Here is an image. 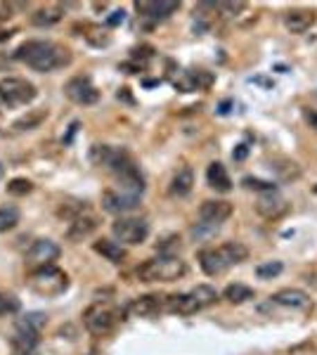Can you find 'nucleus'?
I'll list each match as a JSON object with an SVG mask.
<instances>
[{
	"instance_id": "nucleus-1",
	"label": "nucleus",
	"mask_w": 317,
	"mask_h": 355,
	"mask_svg": "<svg viewBox=\"0 0 317 355\" xmlns=\"http://www.w3.org/2000/svg\"><path fill=\"white\" fill-rule=\"evenodd\" d=\"M15 60L24 62L33 71L50 73L55 69H65L71 64V50L55 41H26L15 50Z\"/></svg>"
},
{
	"instance_id": "nucleus-2",
	"label": "nucleus",
	"mask_w": 317,
	"mask_h": 355,
	"mask_svg": "<svg viewBox=\"0 0 317 355\" xmlns=\"http://www.w3.org/2000/svg\"><path fill=\"white\" fill-rule=\"evenodd\" d=\"M249 256V249L239 242H225L218 249H204L199 251V266L209 277H218V275H225L232 266L246 261Z\"/></svg>"
},
{
	"instance_id": "nucleus-3",
	"label": "nucleus",
	"mask_w": 317,
	"mask_h": 355,
	"mask_svg": "<svg viewBox=\"0 0 317 355\" xmlns=\"http://www.w3.org/2000/svg\"><path fill=\"white\" fill-rule=\"evenodd\" d=\"M187 272V266L178 256H164L159 254L157 259H149L137 268L140 282H175Z\"/></svg>"
},
{
	"instance_id": "nucleus-4",
	"label": "nucleus",
	"mask_w": 317,
	"mask_h": 355,
	"mask_svg": "<svg viewBox=\"0 0 317 355\" xmlns=\"http://www.w3.org/2000/svg\"><path fill=\"white\" fill-rule=\"evenodd\" d=\"M218 301V291L209 287V284H199L187 294H171L166 296V311L178 313V315H192L199 313L204 308L213 306Z\"/></svg>"
},
{
	"instance_id": "nucleus-5",
	"label": "nucleus",
	"mask_w": 317,
	"mask_h": 355,
	"mask_svg": "<svg viewBox=\"0 0 317 355\" xmlns=\"http://www.w3.org/2000/svg\"><path fill=\"white\" fill-rule=\"evenodd\" d=\"M36 95H38L36 85L26 81V78H17V76L3 78L0 81V114L28 105V102L36 100Z\"/></svg>"
},
{
	"instance_id": "nucleus-6",
	"label": "nucleus",
	"mask_w": 317,
	"mask_h": 355,
	"mask_svg": "<svg viewBox=\"0 0 317 355\" xmlns=\"http://www.w3.org/2000/svg\"><path fill=\"white\" fill-rule=\"evenodd\" d=\"M28 287H31L33 294L45 296V299H50V296H60L69 289V275L65 270H60V268L48 266V268H43V270L31 272V277H28Z\"/></svg>"
},
{
	"instance_id": "nucleus-7",
	"label": "nucleus",
	"mask_w": 317,
	"mask_h": 355,
	"mask_svg": "<svg viewBox=\"0 0 317 355\" xmlns=\"http://www.w3.org/2000/svg\"><path fill=\"white\" fill-rule=\"evenodd\" d=\"M121 318V311L114 308L112 303H93L88 311L83 313V322H85V329L95 336H107L109 331H114V327L119 324Z\"/></svg>"
},
{
	"instance_id": "nucleus-8",
	"label": "nucleus",
	"mask_w": 317,
	"mask_h": 355,
	"mask_svg": "<svg viewBox=\"0 0 317 355\" xmlns=\"http://www.w3.org/2000/svg\"><path fill=\"white\" fill-rule=\"evenodd\" d=\"M112 232L121 244L137 246L149 237V223L145 218H135V216H121L114 220Z\"/></svg>"
},
{
	"instance_id": "nucleus-9",
	"label": "nucleus",
	"mask_w": 317,
	"mask_h": 355,
	"mask_svg": "<svg viewBox=\"0 0 317 355\" xmlns=\"http://www.w3.org/2000/svg\"><path fill=\"white\" fill-rule=\"evenodd\" d=\"M112 175H114V180H117L119 192L130 194V197H137V199L142 197V192H145V175L140 173V168H137L130 157L126 159Z\"/></svg>"
},
{
	"instance_id": "nucleus-10",
	"label": "nucleus",
	"mask_w": 317,
	"mask_h": 355,
	"mask_svg": "<svg viewBox=\"0 0 317 355\" xmlns=\"http://www.w3.org/2000/svg\"><path fill=\"white\" fill-rule=\"evenodd\" d=\"M60 254H62V249L53 239H36V242L31 244V249L26 251L24 263L28 270L36 272V270H43V268L53 266V263L60 259Z\"/></svg>"
},
{
	"instance_id": "nucleus-11",
	"label": "nucleus",
	"mask_w": 317,
	"mask_h": 355,
	"mask_svg": "<svg viewBox=\"0 0 317 355\" xmlns=\"http://www.w3.org/2000/svg\"><path fill=\"white\" fill-rule=\"evenodd\" d=\"M65 95L74 105H83V107L95 105V102L100 100V90L95 88L88 76H74L71 81L65 85Z\"/></svg>"
},
{
	"instance_id": "nucleus-12",
	"label": "nucleus",
	"mask_w": 317,
	"mask_h": 355,
	"mask_svg": "<svg viewBox=\"0 0 317 355\" xmlns=\"http://www.w3.org/2000/svg\"><path fill=\"white\" fill-rule=\"evenodd\" d=\"M128 157H130L128 152L117 150V147H109V145H95L93 150H90V162L95 166H100V168H107L109 173H114Z\"/></svg>"
},
{
	"instance_id": "nucleus-13",
	"label": "nucleus",
	"mask_w": 317,
	"mask_h": 355,
	"mask_svg": "<svg viewBox=\"0 0 317 355\" xmlns=\"http://www.w3.org/2000/svg\"><path fill=\"white\" fill-rule=\"evenodd\" d=\"M140 206V199L137 197H130V194H123L119 190H107L102 194V209L107 214H114V216H126L130 211H135Z\"/></svg>"
},
{
	"instance_id": "nucleus-14",
	"label": "nucleus",
	"mask_w": 317,
	"mask_h": 355,
	"mask_svg": "<svg viewBox=\"0 0 317 355\" xmlns=\"http://www.w3.org/2000/svg\"><path fill=\"white\" fill-rule=\"evenodd\" d=\"M256 211H258V216H263V218L277 220L286 214V211H289V204H286V199L275 190V192H265L258 197Z\"/></svg>"
},
{
	"instance_id": "nucleus-15",
	"label": "nucleus",
	"mask_w": 317,
	"mask_h": 355,
	"mask_svg": "<svg viewBox=\"0 0 317 355\" xmlns=\"http://www.w3.org/2000/svg\"><path fill=\"white\" fill-rule=\"evenodd\" d=\"M270 303L275 306H284V308H293V311H313V299L305 294L303 289H282L270 299Z\"/></svg>"
},
{
	"instance_id": "nucleus-16",
	"label": "nucleus",
	"mask_w": 317,
	"mask_h": 355,
	"mask_svg": "<svg viewBox=\"0 0 317 355\" xmlns=\"http://www.w3.org/2000/svg\"><path fill=\"white\" fill-rule=\"evenodd\" d=\"M161 311H166V296L159 294H147L140 296L130 303V313L137 318H157Z\"/></svg>"
},
{
	"instance_id": "nucleus-17",
	"label": "nucleus",
	"mask_w": 317,
	"mask_h": 355,
	"mask_svg": "<svg viewBox=\"0 0 317 355\" xmlns=\"http://www.w3.org/2000/svg\"><path fill=\"white\" fill-rule=\"evenodd\" d=\"M230 216H232V204L223 202V199H209V202H204L199 209V218L206 223H213V225H221Z\"/></svg>"
},
{
	"instance_id": "nucleus-18",
	"label": "nucleus",
	"mask_w": 317,
	"mask_h": 355,
	"mask_svg": "<svg viewBox=\"0 0 317 355\" xmlns=\"http://www.w3.org/2000/svg\"><path fill=\"white\" fill-rule=\"evenodd\" d=\"M135 10L140 12V17H145V19L161 21V19H166V17H171L173 12H178L180 3H166V0H161V3H149V0H142V3H135Z\"/></svg>"
},
{
	"instance_id": "nucleus-19",
	"label": "nucleus",
	"mask_w": 317,
	"mask_h": 355,
	"mask_svg": "<svg viewBox=\"0 0 317 355\" xmlns=\"http://www.w3.org/2000/svg\"><path fill=\"white\" fill-rule=\"evenodd\" d=\"M317 15L313 10H289L284 15V26L289 28L291 33H305L310 26L315 24Z\"/></svg>"
},
{
	"instance_id": "nucleus-20",
	"label": "nucleus",
	"mask_w": 317,
	"mask_h": 355,
	"mask_svg": "<svg viewBox=\"0 0 317 355\" xmlns=\"http://www.w3.org/2000/svg\"><path fill=\"white\" fill-rule=\"evenodd\" d=\"M211 81H213L211 73L197 69V71H185V73H182V76L175 81V88L180 90V93H192V90H199V88H209Z\"/></svg>"
},
{
	"instance_id": "nucleus-21",
	"label": "nucleus",
	"mask_w": 317,
	"mask_h": 355,
	"mask_svg": "<svg viewBox=\"0 0 317 355\" xmlns=\"http://www.w3.org/2000/svg\"><path fill=\"white\" fill-rule=\"evenodd\" d=\"M97 218L95 216H78L76 220L69 225V230H67V239L69 242H83L85 237H90L95 230H97Z\"/></svg>"
},
{
	"instance_id": "nucleus-22",
	"label": "nucleus",
	"mask_w": 317,
	"mask_h": 355,
	"mask_svg": "<svg viewBox=\"0 0 317 355\" xmlns=\"http://www.w3.org/2000/svg\"><path fill=\"white\" fill-rule=\"evenodd\" d=\"M192 187H194V171L189 168V166H180L171 180V187H169L171 197H187V194L192 192Z\"/></svg>"
},
{
	"instance_id": "nucleus-23",
	"label": "nucleus",
	"mask_w": 317,
	"mask_h": 355,
	"mask_svg": "<svg viewBox=\"0 0 317 355\" xmlns=\"http://www.w3.org/2000/svg\"><path fill=\"white\" fill-rule=\"evenodd\" d=\"M206 180H209V185L216 192L228 194L230 190H232V180H230V175H228V168H225L221 162H213L209 166V171H206Z\"/></svg>"
},
{
	"instance_id": "nucleus-24",
	"label": "nucleus",
	"mask_w": 317,
	"mask_h": 355,
	"mask_svg": "<svg viewBox=\"0 0 317 355\" xmlns=\"http://www.w3.org/2000/svg\"><path fill=\"white\" fill-rule=\"evenodd\" d=\"M93 249L112 263H123L126 261V249L119 242H112V239H97V242L93 244Z\"/></svg>"
},
{
	"instance_id": "nucleus-25",
	"label": "nucleus",
	"mask_w": 317,
	"mask_h": 355,
	"mask_svg": "<svg viewBox=\"0 0 317 355\" xmlns=\"http://www.w3.org/2000/svg\"><path fill=\"white\" fill-rule=\"evenodd\" d=\"M62 19V8L60 5H48V8H38L31 15V21L36 26H53Z\"/></svg>"
},
{
	"instance_id": "nucleus-26",
	"label": "nucleus",
	"mask_w": 317,
	"mask_h": 355,
	"mask_svg": "<svg viewBox=\"0 0 317 355\" xmlns=\"http://www.w3.org/2000/svg\"><path fill=\"white\" fill-rule=\"evenodd\" d=\"M223 299L228 303H232V306H239V303H246L249 299H253V289L246 287V284H230V287H225L223 291Z\"/></svg>"
},
{
	"instance_id": "nucleus-27",
	"label": "nucleus",
	"mask_w": 317,
	"mask_h": 355,
	"mask_svg": "<svg viewBox=\"0 0 317 355\" xmlns=\"http://www.w3.org/2000/svg\"><path fill=\"white\" fill-rule=\"evenodd\" d=\"M45 119H48V112L45 110H31V112H26L22 119H17V121L12 123V128L15 130H33V128H38Z\"/></svg>"
},
{
	"instance_id": "nucleus-28",
	"label": "nucleus",
	"mask_w": 317,
	"mask_h": 355,
	"mask_svg": "<svg viewBox=\"0 0 317 355\" xmlns=\"http://www.w3.org/2000/svg\"><path fill=\"white\" fill-rule=\"evenodd\" d=\"M45 322H48V318H45L43 313H26L24 318L17 320V329H22V331H33V334H40V329L45 327Z\"/></svg>"
},
{
	"instance_id": "nucleus-29",
	"label": "nucleus",
	"mask_w": 317,
	"mask_h": 355,
	"mask_svg": "<svg viewBox=\"0 0 317 355\" xmlns=\"http://www.w3.org/2000/svg\"><path fill=\"white\" fill-rule=\"evenodd\" d=\"M12 351H36L38 346V334H33V331H22L17 329L15 336H12Z\"/></svg>"
},
{
	"instance_id": "nucleus-30",
	"label": "nucleus",
	"mask_w": 317,
	"mask_h": 355,
	"mask_svg": "<svg viewBox=\"0 0 317 355\" xmlns=\"http://www.w3.org/2000/svg\"><path fill=\"white\" fill-rule=\"evenodd\" d=\"M17 223H19V209L12 204L0 206V232L12 230V227H17Z\"/></svg>"
},
{
	"instance_id": "nucleus-31",
	"label": "nucleus",
	"mask_w": 317,
	"mask_h": 355,
	"mask_svg": "<svg viewBox=\"0 0 317 355\" xmlns=\"http://www.w3.org/2000/svg\"><path fill=\"white\" fill-rule=\"evenodd\" d=\"M218 230H221V225H213V223L201 220L192 227V237L197 239V242H206V239H211Z\"/></svg>"
},
{
	"instance_id": "nucleus-32",
	"label": "nucleus",
	"mask_w": 317,
	"mask_h": 355,
	"mask_svg": "<svg viewBox=\"0 0 317 355\" xmlns=\"http://www.w3.org/2000/svg\"><path fill=\"white\" fill-rule=\"evenodd\" d=\"M31 190H33V182L26 180V178H15V180L8 182V192L12 194V197H26Z\"/></svg>"
},
{
	"instance_id": "nucleus-33",
	"label": "nucleus",
	"mask_w": 317,
	"mask_h": 355,
	"mask_svg": "<svg viewBox=\"0 0 317 355\" xmlns=\"http://www.w3.org/2000/svg\"><path fill=\"white\" fill-rule=\"evenodd\" d=\"M282 270H284V266H282L280 261H268V263H263V266L256 268V275L261 279H273V277H277Z\"/></svg>"
},
{
	"instance_id": "nucleus-34",
	"label": "nucleus",
	"mask_w": 317,
	"mask_h": 355,
	"mask_svg": "<svg viewBox=\"0 0 317 355\" xmlns=\"http://www.w3.org/2000/svg\"><path fill=\"white\" fill-rule=\"evenodd\" d=\"M241 185L246 187V190H256V192H275V185L273 182H265V180H258V178H244L241 180Z\"/></svg>"
},
{
	"instance_id": "nucleus-35",
	"label": "nucleus",
	"mask_w": 317,
	"mask_h": 355,
	"mask_svg": "<svg viewBox=\"0 0 317 355\" xmlns=\"http://www.w3.org/2000/svg\"><path fill=\"white\" fill-rule=\"evenodd\" d=\"M19 311V301L15 296L8 294H0V315H8V313H17Z\"/></svg>"
},
{
	"instance_id": "nucleus-36",
	"label": "nucleus",
	"mask_w": 317,
	"mask_h": 355,
	"mask_svg": "<svg viewBox=\"0 0 317 355\" xmlns=\"http://www.w3.org/2000/svg\"><path fill=\"white\" fill-rule=\"evenodd\" d=\"M123 19H126V12H123V10H117V12H112V17L107 19V24H109V26H117V24H121Z\"/></svg>"
},
{
	"instance_id": "nucleus-37",
	"label": "nucleus",
	"mask_w": 317,
	"mask_h": 355,
	"mask_svg": "<svg viewBox=\"0 0 317 355\" xmlns=\"http://www.w3.org/2000/svg\"><path fill=\"white\" fill-rule=\"evenodd\" d=\"M246 154H249V147H246V145H239L237 150L232 152V157L237 159V162H241V159H246Z\"/></svg>"
},
{
	"instance_id": "nucleus-38",
	"label": "nucleus",
	"mask_w": 317,
	"mask_h": 355,
	"mask_svg": "<svg viewBox=\"0 0 317 355\" xmlns=\"http://www.w3.org/2000/svg\"><path fill=\"white\" fill-rule=\"evenodd\" d=\"M305 119H308V123L317 130V112H305Z\"/></svg>"
},
{
	"instance_id": "nucleus-39",
	"label": "nucleus",
	"mask_w": 317,
	"mask_h": 355,
	"mask_svg": "<svg viewBox=\"0 0 317 355\" xmlns=\"http://www.w3.org/2000/svg\"><path fill=\"white\" fill-rule=\"evenodd\" d=\"M12 38V31H0V43L3 41H10Z\"/></svg>"
},
{
	"instance_id": "nucleus-40",
	"label": "nucleus",
	"mask_w": 317,
	"mask_h": 355,
	"mask_svg": "<svg viewBox=\"0 0 317 355\" xmlns=\"http://www.w3.org/2000/svg\"><path fill=\"white\" fill-rule=\"evenodd\" d=\"M12 355H38L36 351H12Z\"/></svg>"
},
{
	"instance_id": "nucleus-41",
	"label": "nucleus",
	"mask_w": 317,
	"mask_h": 355,
	"mask_svg": "<svg viewBox=\"0 0 317 355\" xmlns=\"http://www.w3.org/2000/svg\"><path fill=\"white\" fill-rule=\"evenodd\" d=\"M3 175H5V166L0 164V180H3Z\"/></svg>"
},
{
	"instance_id": "nucleus-42",
	"label": "nucleus",
	"mask_w": 317,
	"mask_h": 355,
	"mask_svg": "<svg viewBox=\"0 0 317 355\" xmlns=\"http://www.w3.org/2000/svg\"><path fill=\"white\" fill-rule=\"evenodd\" d=\"M313 192H315V194H317V185H313Z\"/></svg>"
}]
</instances>
